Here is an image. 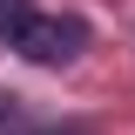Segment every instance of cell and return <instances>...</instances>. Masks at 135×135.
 <instances>
[{
  "label": "cell",
  "mask_w": 135,
  "mask_h": 135,
  "mask_svg": "<svg viewBox=\"0 0 135 135\" xmlns=\"http://www.w3.org/2000/svg\"><path fill=\"white\" fill-rule=\"evenodd\" d=\"M7 41H14L34 68H61V61H74V54L88 47V27L74 14H20L14 27H7Z\"/></svg>",
  "instance_id": "obj_1"
},
{
  "label": "cell",
  "mask_w": 135,
  "mask_h": 135,
  "mask_svg": "<svg viewBox=\"0 0 135 135\" xmlns=\"http://www.w3.org/2000/svg\"><path fill=\"white\" fill-rule=\"evenodd\" d=\"M20 14H34V0H0V34L14 27V20H20Z\"/></svg>",
  "instance_id": "obj_2"
}]
</instances>
